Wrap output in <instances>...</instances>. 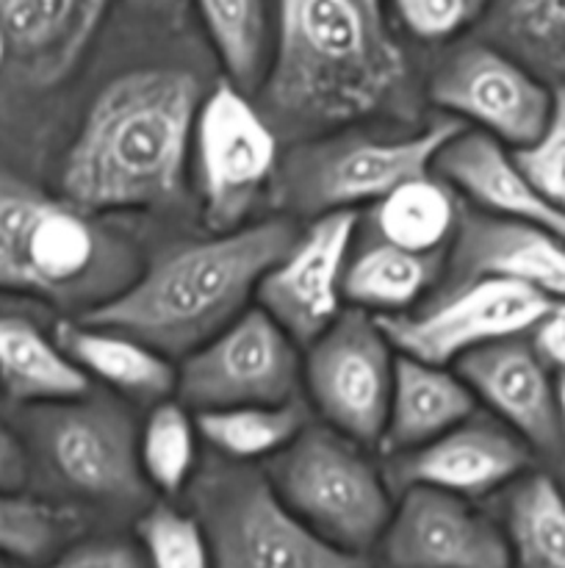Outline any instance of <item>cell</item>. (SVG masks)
<instances>
[{"label": "cell", "instance_id": "1", "mask_svg": "<svg viewBox=\"0 0 565 568\" xmlns=\"http://www.w3.org/2000/svg\"><path fill=\"white\" fill-rule=\"evenodd\" d=\"M199 111V78L133 70L94 98L61 166V192L83 214L153 209L181 194Z\"/></svg>", "mask_w": 565, "mask_h": 568}, {"label": "cell", "instance_id": "2", "mask_svg": "<svg viewBox=\"0 0 565 568\" xmlns=\"http://www.w3.org/2000/svg\"><path fill=\"white\" fill-rule=\"evenodd\" d=\"M404 78L382 0H277L266 103L291 125L325 128L380 109Z\"/></svg>", "mask_w": 565, "mask_h": 568}, {"label": "cell", "instance_id": "3", "mask_svg": "<svg viewBox=\"0 0 565 568\" xmlns=\"http://www.w3.org/2000/svg\"><path fill=\"white\" fill-rule=\"evenodd\" d=\"M294 239L291 222L269 220L188 244L92 305L83 322L127 333L166 358L188 355L247 311L249 294Z\"/></svg>", "mask_w": 565, "mask_h": 568}, {"label": "cell", "instance_id": "4", "mask_svg": "<svg viewBox=\"0 0 565 568\" xmlns=\"http://www.w3.org/2000/svg\"><path fill=\"white\" fill-rule=\"evenodd\" d=\"M355 444L338 430H302L271 455L266 477L286 508L316 536L363 558L380 544L393 503L380 471Z\"/></svg>", "mask_w": 565, "mask_h": 568}, {"label": "cell", "instance_id": "5", "mask_svg": "<svg viewBox=\"0 0 565 568\" xmlns=\"http://www.w3.org/2000/svg\"><path fill=\"white\" fill-rule=\"evenodd\" d=\"M194 499L214 568H366L360 555L316 536L258 471H210Z\"/></svg>", "mask_w": 565, "mask_h": 568}, {"label": "cell", "instance_id": "6", "mask_svg": "<svg viewBox=\"0 0 565 568\" xmlns=\"http://www.w3.org/2000/svg\"><path fill=\"white\" fill-rule=\"evenodd\" d=\"M105 236L72 203L0 178V292L64 300L94 283Z\"/></svg>", "mask_w": 565, "mask_h": 568}, {"label": "cell", "instance_id": "7", "mask_svg": "<svg viewBox=\"0 0 565 568\" xmlns=\"http://www.w3.org/2000/svg\"><path fill=\"white\" fill-rule=\"evenodd\" d=\"M393 366V344L380 320L352 308L310 342L305 377L338 433L358 444H377L386 433Z\"/></svg>", "mask_w": 565, "mask_h": 568}, {"label": "cell", "instance_id": "8", "mask_svg": "<svg viewBox=\"0 0 565 568\" xmlns=\"http://www.w3.org/2000/svg\"><path fill=\"white\" fill-rule=\"evenodd\" d=\"M299 383L294 338L266 314L247 308L214 338L186 355L177 392L199 410L233 405H280Z\"/></svg>", "mask_w": 565, "mask_h": 568}, {"label": "cell", "instance_id": "9", "mask_svg": "<svg viewBox=\"0 0 565 568\" xmlns=\"http://www.w3.org/2000/svg\"><path fill=\"white\" fill-rule=\"evenodd\" d=\"M554 300L510 277H476L446 303L421 316H377L393 347L410 358L446 366L460 355L521 336L535 327Z\"/></svg>", "mask_w": 565, "mask_h": 568}, {"label": "cell", "instance_id": "10", "mask_svg": "<svg viewBox=\"0 0 565 568\" xmlns=\"http://www.w3.org/2000/svg\"><path fill=\"white\" fill-rule=\"evenodd\" d=\"M194 128L205 225L216 233L236 231L275 170V136L233 83H219L199 103Z\"/></svg>", "mask_w": 565, "mask_h": 568}, {"label": "cell", "instance_id": "11", "mask_svg": "<svg viewBox=\"0 0 565 568\" xmlns=\"http://www.w3.org/2000/svg\"><path fill=\"white\" fill-rule=\"evenodd\" d=\"M430 98L515 150L530 148L546 133L557 105L530 70L485 44L454 55L432 78Z\"/></svg>", "mask_w": 565, "mask_h": 568}, {"label": "cell", "instance_id": "12", "mask_svg": "<svg viewBox=\"0 0 565 568\" xmlns=\"http://www.w3.org/2000/svg\"><path fill=\"white\" fill-rule=\"evenodd\" d=\"M386 568H513V555L469 499L427 486L404 488L380 538Z\"/></svg>", "mask_w": 565, "mask_h": 568}, {"label": "cell", "instance_id": "13", "mask_svg": "<svg viewBox=\"0 0 565 568\" xmlns=\"http://www.w3.org/2000/svg\"><path fill=\"white\" fill-rule=\"evenodd\" d=\"M358 216L347 209L321 214L294 239L280 261L260 277L258 303L294 342H314L341 314L347 253Z\"/></svg>", "mask_w": 565, "mask_h": 568}, {"label": "cell", "instance_id": "14", "mask_svg": "<svg viewBox=\"0 0 565 568\" xmlns=\"http://www.w3.org/2000/svg\"><path fill=\"white\" fill-rule=\"evenodd\" d=\"M50 460L66 486L103 503H138L147 477L138 442L122 410L111 405H75L61 410L48 430Z\"/></svg>", "mask_w": 565, "mask_h": 568}, {"label": "cell", "instance_id": "15", "mask_svg": "<svg viewBox=\"0 0 565 568\" xmlns=\"http://www.w3.org/2000/svg\"><path fill=\"white\" fill-rule=\"evenodd\" d=\"M454 364L474 397L485 399L524 442L543 453H557L563 414L541 353L513 336L482 344Z\"/></svg>", "mask_w": 565, "mask_h": 568}, {"label": "cell", "instance_id": "16", "mask_svg": "<svg viewBox=\"0 0 565 568\" xmlns=\"http://www.w3.org/2000/svg\"><path fill=\"white\" fill-rule=\"evenodd\" d=\"M530 464V453L518 438L487 422L452 427L443 436L410 449L397 460L391 477L402 488L427 486L458 497H482L504 486Z\"/></svg>", "mask_w": 565, "mask_h": 568}, {"label": "cell", "instance_id": "17", "mask_svg": "<svg viewBox=\"0 0 565 568\" xmlns=\"http://www.w3.org/2000/svg\"><path fill=\"white\" fill-rule=\"evenodd\" d=\"M463 128L454 120L435 122L424 133L397 139V142H358L330 155L316 170L310 197L319 209H347V205L377 200L413 178L427 175L441 150Z\"/></svg>", "mask_w": 565, "mask_h": 568}, {"label": "cell", "instance_id": "18", "mask_svg": "<svg viewBox=\"0 0 565 568\" xmlns=\"http://www.w3.org/2000/svg\"><path fill=\"white\" fill-rule=\"evenodd\" d=\"M109 0H0L6 55L39 87L72 72L103 22Z\"/></svg>", "mask_w": 565, "mask_h": 568}, {"label": "cell", "instance_id": "19", "mask_svg": "<svg viewBox=\"0 0 565 568\" xmlns=\"http://www.w3.org/2000/svg\"><path fill=\"white\" fill-rule=\"evenodd\" d=\"M438 170L469 192L480 205L504 220L530 222L565 242V211L548 203L526 178L515 155L499 139L482 131H460L438 155Z\"/></svg>", "mask_w": 565, "mask_h": 568}, {"label": "cell", "instance_id": "20", "mask_svg": "<svg viewBox=\"0 0 565 568\" xmlns=\"http://www.w3.org/2000/svg\"><path fill=\"white\" fill-rule=\"evenodd\" d=\"M454 270L463 283L510 277L565 300V242L530 222L471 220L460 236Z\"/></svg>", "mask_w": 565, "mask_h": 568}, {"label": "cell", "instance_id": "21", "mask_svg": "<svg viewBox=\"0 0 565 568\" xmlns=\"http://www.w3.org/2000/svg\"><path fill=\"white\" fill-rule=\"evenodd\" d=\"M474 414V392L460 375L443 366L399 355L393 366L391 405H388L382 444L388 449H415Z\"/></svg>", "mask_w": 565, "mask_h": 568}, {"label": "cell", "instance_id": "22", "mask_svg": "<svg viewBox=\"0 0 565 568\" xmlns=\"http://www.w3.org/2000/svg\"><path fill=\"white\" fill-rule=\"evenodd\" d=\"M59 344L86 375L136 399H164L177 388V372L150 344L97 325H61Z\"/></svg>", "mask_w": 565, "mask_h": 568}, {"label": "cell", "instance_id": "23", "mask_svg": "<svg viewBox=\"0 0 565 568\" xmlns=\"http://www.w3.org/2000/svg\"><path fill=\"white\" fill-rule=\"evenodd\" d=\"M0 388L17 403H70L89 392V377L37 325L0 314Z\"/></svg>", "mask_w": 565, "mask_h": 568}, {"label": "cell", "instance_id": "24", "mask_svg": "<svg viewBox=\"0 0 565 568\" xmlns=\"http://www.w3.org/2000/svg\"><path fill=\"white\" fill-rule=\"evenodd\" d=\"M504 525L513 566L565 568V497L552 477H526L510 494Z\"/></svg>", "mask_w": 565, "mask_h": 568}, {"label": "cell", "instance_id": "25", "mask_svg": "<svg viewBox=\"0 0 565 568\" xmlns=\"http://www.w3.org/2000/svg\"><path fill=\"white\" fill-rule=\"evenodd\" d=\"M435 277L432 255L410 253L382 242L360 253L343 275V297L363 311H402L424 294Z\"/></svg>", "mask_w": 565, "mask_h": 568}, {"label": "cell", "instance_id": "26", "mask_svg": "<svg viewBox=\"0 0 565 568\" xmlns=\"http://www.w3.org/2000/svg\"><path fill=\"white\" fill-rule=\"evenodd\" d=\"M197 430L236 460L271 458L302 433V408L291 399L280 405H233L197 414Z\"/></svg>", "mask_w": 565, "mask_h": 568}, {"label": "cell", "instance_id": "27", "mask_svg": "<svg viewBox=\"0 0 565 568\" xmlns=\"http://www.w3.org/2000/svg\"><path fill=\"white\" fill-rule=\"evenodd\" d=\"M377 225L386 242L410 253L432 255V250L452 233L454 200L441 183L427 175L413 178L380 200Z\"/></svg>", "mask_w": 565, "mask_h": 568}, {"label": "cell", "instance_id": "28", "mask_svg": "<svg viewBox=\"0 0 565 568\" xmlns=\"http://www.w3.org/2000/svg\"><path fill=\"white\" fill-rule=\"evenodd\" d=\"M208 37L242 92L258 83L266 55V6L264 0H197Z\"/></svg>", "mask_w": 565, "mask_h": 568}, {"label": "cell", "instance_id": "29", "mask_svg": "<svg viewBox=\"0 0 565 568\" xmlns=\"http://www.w3.org/2000/svg\"><path fill=\"white\" fill-rule=\"evenodd\" d=\"M493 28L532 64L565 75V0H496Z\"/></svg>", "mask_w": 565, "mask_h": 568}, {"label": "cell", "instance_id": "30", "mask_svg": "<svg viewBox=\"0 0 565 568\" xmlns=\"http://www.w3.org/2000/svg\"><path fill=\"white\" fill-rule=\"evenodd\" d=\"M78 530V514L59 505L0 491V555L37 564Z\"/></svg>", "mask_w": 565, "mask_h": 568}, {"label": "cell", "instance_id": "31", "mask_svg": "<svg viewBox=\"0 0 565 568\" xmlns=\"http://www.w3.org/2000/svg\"><path fill=\"white\" fill-rule=\"evenodd\" d=\"M138 460L147 483L166 494H177L197 464L194 422L177 403L155 405L138 438Z\"/></svg>", "mask_w": 565, "mask_h": 568}, {"label": "cell", "instance_id": "32", "mask_svg": "<svg viewBox=\"0 0 565 568\" xmlns=\"http://www.w3.org/2000/svg\"><path fill=\"white\" fill-rule=\"evenodd\" d=\"M150 568H214L208 538L197 516L153 505L136 525Z\"/></svg>", "mask_w": 565, "mask_h": 568}, {"label": "cell", "instance_id": "33", "mask_svg": "<svg viewBox=\"0 0 565 568\" xmlns=\"http://www.w3.org/2000/svg\"><path fill=\"white\" fill-rule=\"evenodd\" d=\"M515 161L526 172L537 192L565 211V94L554 105V116L546 133L535 144L515 150Z\"/></svg>", "mask_w": 565, "mask_h": 568}, {"label": "cell", "instance_id": "34", "mask_svg": "<svg viewBox=\"0 0 565 568\" xmlns=\"http://www.w3.org/2000/svg\"><path fill=\"white\" fill-rule=\"evenodd\" d=\"M397 14L419 39L454 37L485 11L487 0H393Z\"/></svg>", "mask_w": 565, "mask_h": 568}, {"label": "cell", "instance_id": "35", "mask_svg": "<svg viewBox=\"0 0 565 568\" xmlns=\"http://www.w3.org/2000/svg\"><path fill=\"white\" fill-rule=\"evenodd\" d=\"M44 568H150V564L144 558L142 544L103 538V541L70 547Z\"/></svg>", "mask_w": 565, "mask_h": 568}, {"label": "cell", "instance_id": "36", "mask_svg": "<svg viewBox=\"0 0 565 568\" xmlns=\"http://www.w3.org/2000/svg\"><path fill=\"white\" fill-rule=\"evenodd\" d=\"M535 327L537 353L565 369V300L554 303L552 308H548V314L543 316Z\"/></svg>", "mask_w": 565, "mask_h": 568}, {"label": "cell", "instance_id": "37", "mask_svg": "<svg viewBox=\"0 0 565 568\" xmlns=\"http://www.w3.org/2000/svg\"><path fill=\"white\" fill-rule=\"evenodd\" d=\"M28 477V458L20 442L0 427V491H20Z\"/></svg>", "mask_w": 565, "mask_h": 568}, {"label": "cell", "instance_id": "38", "mask_svg": "<svg viewBox=\"0 0 565 568\" xmlns=\"http://www.w3.org/2000/svg\"><path fill=\"white\" fill-rule=\"evenodd\" d=\"M175 3V0H133V6H138V9H170V6Z\"/></svg>", "mask_w": 565, "mask_h": 568}, {"label": "cell", "instance_id": "39", "mask_svg": "<svg viewBox=\"0 0 565 568\" xmlns=\"http://www.w3.org/2000/svg\"><path fill=\"white\" fill-rule=\"evenodd\" d=\"M557 397H559V414H563V438H565V377H563V381H559Z\"/></svg>", "mask_w": 565, "mask_h": 568}, {"label": "cell", "instance_id": "40", "mask_svg": "<svg viewBox=\"0 0 565 568\" xmlns=\"http://www.w3.org/2000/svg\"><path fill=\"white\" fill-rule=\"evenodd\" d=\"M0 568H22L20 560L9 558V555H0Z\"/></svg>", "mask_w": 565, "mask_h": 568}, {"label": "cell", "instance_id": "41", "mask_svg": "<svg viewBox=\"0 0 565 568\" xmlns=\"http://www.w3.org/2000/svg\"><path fill=\"white\" fill-rule=\"evenodd\" d=\"M6 61V42H3V33H0V67H3Z\"/></svg>", "mask_w": 565, "mask_h": 568}]
</instances>
